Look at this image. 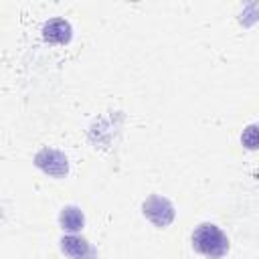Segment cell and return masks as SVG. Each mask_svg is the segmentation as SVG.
<instances>
[{
    "mask_svg": "<svg viewBox=\"0 0 259 259\" xmlns=\"http://www.w3.org/2000/svg\"><path fill=\"white\" fill-rule=\"evenodd\" d=\"M241 142H243V146H245L247 150H257V146H259L257 123H251V125H247V127L243 130V134H241Z\"/></svg>",
    "mask_w": 259,
    "mask_h": 259,
    "instance_id": "52a82bcc",
    "label": "cell"
},
{
    "mask_svg": "<svg viewBox=\"0 0 259 259\" xmlns=\"http://www.w3.org/2000/svg\"><path fill=\"white\" fill-rule=\"evenodd\" d=\"M59 243L61 251L71 259H99L97 249L81 235H63Z\"/></svg>",
    "mask_w": 259,
    "mask_h": 259,
    "instance_id": "277c9868",
    "label": "cell"
},
{
    "mask_svg": "<svg viewBox=\"0 0 259 259\" xmlns=\"http://www.w3.org/2000/svg\"><path fill=\"white\" fill-rule=\"evenodd\" d=\"M59 227L63 229V233L67 235H79L85 227V214L79 206L75 204H67L61 208L59 212Z\"/></svg>",
    "mask_w": 259,
    "mask_h": 259,
    "instance_id": "8992f818",
    "label": "cell"
},
{
    "mask_svg": "<svg viewBox=\"0 0 259 259\" xmlns=\"http://www.w3.org/2000/svg\"><path fill=\"white\" fill-rule=\"evenodd\" d=\"M142 214L158 229H166L172 225V221L176 219V206L172 204L170 198L162 196V194H150L144 202H142Z\"/></svg>",
    "mask_w": 259,
    "mask_h": 259,
    "instance_id": "7a4b0ae2",
    "label": "cell"
},
{
    "mask_svg": "<svg viewBox=\"0 0 259 259\" xmlns=\"http://www.w3.org/2000/svg\"><path fill=\"white\" fill-rule=\"evenodd\" d=\"M32 164L40 172H45L47 176H51V178H65L69 174V158H67L65 152H61L57 148H49V146L40 148L34 154Z\"/></svg>",
    "mask_w": 259,
    "mask_h": 259,
    "instance_id": "3957f363",
    "label": "cell"
},
{
    "mask_svg": "<svg viewBox=\"0 0 259 259\" xmlns=\"http://www.w3.org/2000/svg\"><path fill=\"white\" fill-rule=\"evenodd\" d=\"M42 38L51 45H69L73 38V26L67 18L55 16L42 24Z\"/></svg>",
    "mask_w": 259,
    "mask_h": 259,
    "instance_id": "5b68a950",
    "label": "cell"
},
{
    "mask_svg": "<svg viewBox=\"0 0 259 259\" xmlns=\"http://www.w3.org/2000/svg\"><path fill=\"white\" fill-rule=\"evenodd\" d=\"M192 249L206 259H223L229 253V237L214 223H200L190 237Z\"/></svg>",
    "mask_w": 259,
    "mask_h": 259,
    "instance_id": "6da1fadb",
    "label": "cell"
}]
</instances>
